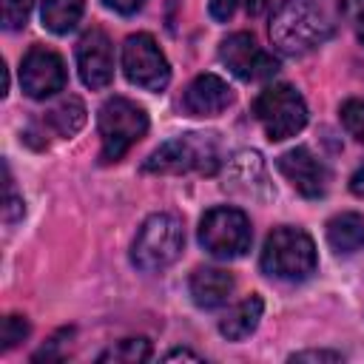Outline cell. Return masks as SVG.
Segmentation results:
<instances>
[{
	"label": "cell",
	"mask_w": 364,
	"mask_h": 364,
	"mask_svg": "<svg viewBox=\"0 0 364 364\" xmlns=\"http://www.w3.org/2000/svg\"><path fill=\"white\" fill-rule=\"evenodd\" d=\"M341 20V0H284L270 20V40L287 57L324 46Z\"/></svg>",
	"instance_id": "obj_1"
},
{
	"label": "cell",
	"mask_w": 364,
	"mask_h": 364,
	"mask_svg": "<svg viewBox=\"0 0 364 364\" xmlns=\"http://www.w3.org/2000/svg\"><path fill=\"white\" fill-rule=\"evenodd\" d=\"M222 165V145L216 134H182L162 142L145 162L148 173H216Z\"/></svg>",
	"instance_id": "obj_2"
},
{
	"label": "cell",
	"mask_w": 364,
	"mask_h": 364,
	"mask_svg": "<svg viewBox=\"0 0 364 364\" xmlns=\"http://www.w3.org/2000/svg\"><path fill=\"white\" fill-rule=\"evenodd\" d=\"M259 264L270 279L304 282L307 276L316 273L318 256H316L313 239L304 230H299V228H276L267 236L264 247H262Z\"/></svg>",
	"instance_id": "obj_3"
},
{
	"label": "cell",
	"mask_w": 364,
	"mask_h": 364,
	"mask_svg": "<svg viewBox=\"0 0 364 364\" xmlns=\"http://www.w3.org/2000/svg\"><path fill=\"white\" fill-rule=\"evenodd\" d=\"M182 245H185L182 222L173 213H154L136 230V239L131 245V262L145 273H156L179 259Z\"/></svg>",
	"instance_id": "obj_4"
},
{
	"label": "cell",
	"mask_w": 364,
	"mask_h": 364,
	"mask_svg": "<svg viewBox=\"0 0 364 364\" xmlns=\"http://www.w3.org/2000/svg\"><path fill=\"white\" fill-rule=\"evenodd\" d=\"M97 125H100V139H102L100 162H117L125 156V151L134 142L145 136L148 114L125 97H111L108 102H102Z\"/></svg>",
	"instance_id": "obj_5"
},
{
	"label": "cell",
	"mask_w": 364,
	"mask_h": 364,
	"mask_svg": "<svg viewBox=\"0 0 364 364\" xmlns=\"http://www.w3.org/2000/svg\"><path fill=\"white\" fill-rule=\"evenodd\" d=\"M253 114H256V119H259V125L270 142H282L287 136H296L307 122V105H304L301 94L287 82L267 85L256 97Z\"/></svg>",
	"instance_id": "obj_6"
},
{
	"label": "cell",
	"mask_w": 364,
	"mask_h": 364,
	"mask_svg": "<svg viewBox=\"0 0 364 364\" xmlns=\"http://www.w3.org/2000/svg\"><path fill=\"white\" fill-rule=\"evenodd\" d=\"M199 242L216 259H239L250 250V219L239 208H210L199 222Z\"/></svg>",
	"instance_id": "obj_7"
},
{
	"label": "cell",
	"mask_w": 364,
	"mask_h": 364,
	"mask_svg": "<svg viewBox=\"0 0 364 364\" xmlns=\"http://www.w3.org/2000/svg\"><path fill=\"white\" fill-rule=\"evenodd\" d=\"M122 71H125L128 82H134L136 88H145V91H162L171 80L165 54L159 51L156 40L145 31L131 34L122 43Z\"/></svg>",
	"instance_id": "obj_8"
},
{
	"label": "cell",
	"mask_w": 364,
	"mask_h": 364,
	"mask_svg": "<svg viewBox=\"0 0 364 364\" xmlns=\"http://www.w3.org/2000/svg\"><path fill=\"white\" fill-rule=\"evenodd\" d=\"M219 60L222 65H228V71L245 82L250 80H270L279 71V63L259 48V43L247 34V31H236L228 34L219 43Z\"/></svg>",
	"instance_id": "obj_9"
},
{
	"label": "cell",
	"mask_w": 364,
	"mask_h": 364,
	"mask_svg": "<svg viewBox=\"0 0 364 364\" xmlns=\"http://www.w3.org/2000/svg\"><path fill=\"white\" fill-rule=\"evenodd\" d=\"M20 85L31 100H46L65 88V65L51 48L34 46L20 63Z\"/></svg>",
	"instance_id": "obj_10"
},
{
	"label": "cell",
	"mask_w": 364,
	"mask_h": 364,
	"mask_svg": "<svg viewBox=\"0 0 364 364\" xmlns=\"http://www.w3.org/2000/svg\"><path fill=\"white\" fill-rule=\"evenodd\" d=\"M279 171L282 176L307 199H318L327 193V182H330V173L324 168V162L304 145L299 148H290L287 154L279 156Z\"/></svg>",
	"instance_id": "obj_11"
},
{
	"label": "cell",
	"mask_w": 364,
	"mask_h": 364,
	"mask_svg": "<svg viewBox=\"0 0 364 364\" xmlns=\"http://www.w3.org/2000/svg\"><path fill=\"white\" fill-rule=\"evenodd\" d=\"M77 71H80V80L94 91L111 85V80H114V48H111V40L105 37V31L91 28L80 37V43H77Z\"/></svg>",
	"instance_id": "obj_12"
},
{
	"label": "cell",
	"mask_w": 364,
	"mask_h": 364,
	"mask_svg": "<svg viewBox=\"0 0 364 364\" xmlns=\"http://www.w3.org/2000/svg\"><path fill=\"white\" fill-rule=\"evenodd\" d=\"M233 102V88L216 74H199L182 94V108L191 117H216Z\"/></svg>",
	"instance_id": "obj_13"
},
{
	"label": "cell",
	"mask_w": 364,
	"mask_h": 364,
	"mask_svg": "<svg viewBox=\"0 0 364 364\" xmlns=\"http://www.w3.org/2000/svg\"><path fill=\"white\" fill-rule=\"evenodd\" d=\"M188 290H191V299H193L196 307L213 310V307H222L230 299L233 276L222 267H199V270H193V276L188 282Z\"/></svg>",
	"instance_id": "obj_14"
},
{
	"label": "cell",
	"mask_w": 364,
	"mask_h": 364,
	"mask_svg": "<svg viewBox=\"0 0 364 364\" xmlns=\"http://www.w3.org/2000/svg\"><path fill=\"white\" fill-rule=\"evenodd\" d=\"M262 310H264L262 296L250 293L247 299H242L236 307H230V310L225 313V318L219 321V333H222L228 341H242V338H247V336L259 327Z\"/></svg>",
	"instance_id": "obj_15"
},
{
	"label": "cell",
	"mask_w": 364,
	"mask_h": 364,
	"mask_svg": "<svg viewBox=\"0 0 364 364\" xmlns=\"http://www.w3.org/2000/svg\"><path fill=\"white\" fill-rule=\"evenodd\" d=\"M228 188L242 196H256V188L267 191V176H264V165L259 154L245 151L228 165Z\"/></svg>",
	"instance_id": "obj_16"
},
{
	"label": "cell",
	"mask_w": 364,
	"mask_h": 364,
	"mask_svg": "<svg viewBox=\"0 0 364 364\" xmlns=\"http://www.w3.org/2000/svg\"><path fill=\"white\" fill-rule=\"evenodd\" d=\"M327 242L336 253H353L364 247V216L361 213H338L327 222Z\"/></svg>",
	"instance_id": "obj_17"
},
{
	"label": "cell",
	"mask_w": 364,
	"mask_h": 364,
	"mask_svg": "<svg viewBox=\"0 0 364 364\" xmlns=\"http://www.w3.org/2000/svg\"><path fill=\"white\" fill-rule=\"evenodd\" d=\"M43 122L57 134V136H74L82 125H85V105L77 97H65L60 100L54 108L46 111Z\"/></svg>",
	"instance_id": "obj_18"
},
{
	"label": "cell",
	"mask_w": 364,
	"mask_h": 364,
	"mask_svg": "<svg viewBox=\"0 0 364 364\" xmlns=\"http://www.w3.org/2000/svg\"><path fill=\"white\" fill-rule=\"evenodd\" d=\"M85 11V0H43V26L54 34H68Z\"/></svg>",
	"instance_id": "obj_19"
},
{
	"label": "cell",
	"mask_w": 364,
	"mask_h": 364,
	"mask_svg": "<svg viewBox=\"0 0 364 364\" xmlns=\"http://www.w3.org/2000/svg\"><path fill=\"white\" fill-rule=\"evenodd\" d=\"M151 358V341L148 338H122L117 344H111L105 353L97 355V361L108 364H136V361H148Z\"/></svg>",
	"instance_id": "obj_20"
},
{
	"label": "cell",
	"mask_w": 364,
	"mask_h": 364,
	"mask_svg": "<svg viewBox=\"0 0 364 364\" xmlns=\"http://www.w3.org/2000/svg\"><path fill=\"white\" fill-rule=\"evenodd\" d=\"M341 125L347 128L350 136L364 142V100H347L341 105Z\"/></svg>",
	"instance_id": "obj_21"
},
{
	"label": "cell",
	"mask_w": 364,
	"mask_h": 364,
	"mask_svg": "<svg viewBox=\"0 0 364 364\" xmlns=\"http://www.w3.org/2000/svg\"><path fill=\"white\" fill-rule=\"evenodd\" d=\"M31 6H34V0H3V26L9 31L23 28L31 14Z\"/></svg>",
	"instance_id": "obj_22"
},
{
	"label": "cell",
	"mask_w": 364,
	"mask_h": 364,
	"mask_svg": "<svg viewBox=\"0 0 364 364\" xmlns=\"http://www.w3.org/2000/svg\"><path fill=\"white\" fill-rule=\"evenodd\" d=\"M28 336V321L23 316H6L3 318V333H0V350H11L17 347L23 338Z\"/></svg>",
	"instance_id": "obj_23"
},
{
	"label": "cell",
	"mask_w": 364,
	"mask_h": 364,
	"mask_svg": "<svg viewBox=\"0 0 364 364\" xmlns=\"http://www.w3.org/2000/svg\"><path fill=\"white\" fill-rule=\"evenodd\" d=\"M341 17L364 43V0H341Z\"/></svg>",
	"instance_id": "obj_24"
},
{
	"label": "cell",
	"mask_w": 364,
	"mask_h": 364,
	"mask_svg": "<svg viewBox=\"0 0 364 364\" xmlns=\"http://www.w3.org/2000/svg\"><path fill=\"white\" fill-rule=\"evenodd\" d=\"M3 213H6V222L9 225L17 222V216H23V199L14 193V185H11L9 171H6V208H3Z\"/></svg>",
	"instance_id": "obj_25"
},
{
	"label": "cell",
	"mask_w": 364,
	"mask_h": 364,
	"mask_svg": "<svg viewBox=\"0 0 364 364\" xmlns=\"http://www.w3.org/2000/svg\"><path fill=\"white\" fill-rule=\"evenodd\" d=\"M242 0H210L208 3V9H210V17L213 20H219V23H225V20H230L233 17V11H236V6H239Z\"/></svg>",
	"instance_id": "obj_26"
},
{
	"label": "cell",
	"mask_w": 364,
	"mask_h": 364,
	"mask_svg": "<svg viewBox=\"0 0 364 364\" xmlns=\"http://www.w3.org/2000/svg\"><path fill=\"white\" fill-rule=\"evenodd\" d=\"M290 361H341V353H330V350H304V353H293Z\"/></svg>",
	"instance_id": "obj_27"
},
{
	"label": "cell",
	"mask_w": 364,
	"mask_h": 364,
	"mask_svg": "<svg viewBox=\"0 0 364 364\" xmlns=\"http://www.w3.org/2000/svg\"><path fill=\"white\" fill-rule=\"evenodd\" d=\"M142 3L145 0H102V6H108V9L119 11V14H134L136 9H142Z\"/></svg>",
	"instance_id": "obj_28"
},
{
	"label": "cell",
	"mask_w": 364,
	"mask_h": 364,
	"mask_svg": "<svg viewBox=\"0 0 364 364\" xmlns=\"http://www.w3.org/2000/svg\"><path fill=\"white\" fill-rule=\"evenodd\" d=\"M350 191H353L355 196H361V199H364V165L353 173V179H350Z\"/></svg>",
	"instance_id": "obj_29"
},
{
	"label": "cell",
	"mask_w": 364,
	"mask_h": 364,
	"mask_svg": "<svg viewBox=\"0 0 364 364\" xmlns=\"http://www.w3.org/2000/svg\"><path fill=\"white\" fill-rule=\"evenodd\" d=\"M173 358H191V361H199V353H193V350H185V347H176V350L165 353V361H173Z\"/></svg>",
	"instance_id": "obj_30"
},
{
	"label": "cell",
	"mask_w": 364,
	"mask_h": 364,
	"mask_svg": "<svg viewBox=\"0 0 364 364\" xmlns=\"http://www.w3.org/2000/svg\"><path fill=\"white\" fill-rule=\"evenodd\" d=\"M267 3H270V0H245V6H247L250 14H262V11L267 9Z\"/></svg>",
	"instance_id": "obj_31"
}]
</instances>
